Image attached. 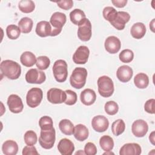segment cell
Returning <instances> with one entry per match:
<instances>
[{"mask_svg":"<svg viewBox=\"0 0 155 155\" xmlns=\"http://www.w3.org/2000/svg\"><path fill=\"white\" fill-rule=\"evenodd\" d=\"M0 70L2 74L8 79L15 80L19 78L21 74L20 65L12 60H4L0 64Z\"/></svg>","mask_w":155,"mask_h":155,"instance_id":"obj_1","label":"cell"},{"mask_svg":"<svg viewBox=\"0 0 155 155\" xmlns=\"http://www.w3.org/2000/svg\"><path fill=\"white\" fill-rule=\"evenodd\" d=\"M87 70L83 67H76L70 77V85L76 89L82 88L85 84Z\"/></svg>","mask_w":155,"mask_h":155,"instance_id":"obj_2","label":"cell"},{"mask_svg":"<svg viewBox=\"0 0 155 155\" xmlns=\"http://www.w3.org/2000/svg\"><path fill=\"white\" fill-rule=\"evenodd\" d=\"M98 92L104 97H109L114 93V87L112 79L107 76H102L97 79Z\"/></svg>","mask_w":155,"mask_h":155,"instance_id":"obj_3","label":"cell"},{"mask_svg":"<svg viewBox=\"0 0 155 155\" xmlns=\"http://www.w3.org/2000/svg\"><path fill=\"white\" fill-rule=\"evenodd\" d=\"M66 21L67 17L64 13L59 12L53 13L50 19V23L52 27V31L50 36H56L60 34Z\"/></svg>","mask_w":155,"mask_h":155,"instance_id":"obj_4","label":"cell"},{"mask_svg":"<svg viewBox=\"0 0 155 155\" xmlns=\"http://www.w3.org/2000/svg\"><path fill=\"white\" fill-rule=\"evenodd\" d=\"M53 73L54 79L58 82H64L67 80L68 69L67 62L62 59L56 61L53 66Z\"/></svg>","mask_w":155,"mask_h":155,"instance_id":"obj_5","label":"cell"},{"mask_svg":"<svg viewBox=\"0 0 155 155\" xmlns=\"http://www.w3.org/2000/svg\"><path fill=\"white\" fill-rule=\"evenodd\" d=\"M56 140V131L54 128L51 130H42L40 133L39 143L41 147L44 149H51Z\"/></svg>","mask_w":155,"mask_h":155,"instance_id":"obj_6","label":"cell"},{"mask_svg":"<svg viewBox=\"0 0 155 155\" xmlns=\"http://www.w3.org/2000/svg\"><path fill=\"white\" fill-rule=\"evenodd\" d=\"M43 98L42 90L39 88L34 87L28 90L26 95V102L30 108H36L41 102Z\"/></svg>","mask_w":155,"mask_h":155,"instance_id":"obj_7","label":"cell"},{"mask_svg":"<svg viewBox=\"0 0 155 155\" xmlns=\"http://www.w3.org/2000/svg\"><path fill=\"white\" fill-rule=\"evenodd\" d=\"M91 22L88 19L85 18L78 25V36L81 41L87 42L91 39Z\"/></svg>","mask_w":155,"mask_h":155,"instance_id":"obj_8","label":"cell"},{"mask_svg":"<svg viewBox=\"0 0 155 155\" xmlns=\"http://www.w3.org/2000/svg\"><path fill=\"white\" fill-rule=\"evenodd\" d=\"M47 98L48 102L53 104H59L64 102L67 98L65 91L57 88H51L48 90Z\"/></svg>","mask_w":155,"mask_h":155,"instance_id":"obj_9","label":"cell"},{"mask_svg":"<svg viewBox=\"0 0 155 155\" xmlns=\"http://www.w3.org/2000/svg\"><path fill=\"white\" fill-rule=\"evenodd\" d=\"M25 78L27 82L29 84H41L45 82L46 76L42 71L36 68H31L27 71Z\"/></svg>","mask_w":155,"mask_h":155,"instance_id":"obj_10","label":"cell"},{"mask_svg":"<svg viewBox=\"0 0 155 155\" xmlns=\"http://www.w3.org/2000/svg\"><path fill=\"white\" fill-rule=\"evenodd\" d=\"M10 111L13 113H19L24 108V104L21 98L17 94H10L7 102Z\"/></svg>","mask_w":155,"mask_h":155,"instance_id":"obj_11","label":"cell"},{"mask_svg":"<svg viewBox=\"0 0 155 155\" xmlns=\"http://www.w3.org/2000/svg\"><path fill=\"white\" fill-rule=\"evenodd\" d=\"M90 50L87 46H79L73 55V61L76 64H85L88 59Z\"/></svg>","mask_w":155,"mask_h":155,"instance_id":"obj_12","label":"cell"},{"mask_svg":"<svg viewBox=\"0 0 155 155\" xmlns=\"http://www.w3.org/2000/svg\"><path fill=\"white\" fill-rule=\"evenodd\" d=\"M148 131V125L143 119H137L133 122L131 125L132 133L137 137H143Z\"/></svg>","mask_w":155,"mask_h":155,"instance_id":"obj_13","label":"cell"},{"mask_svg":"<svg viewBox=\"0 0 155 155\" xmlns=\"http://www.w3.org/2000/svg\"><path fill=\"white\" fill-rule=\"evenodd\" d=\"M91 126L94 131L98 133L105 131L109 126L108 119L102 115L94 116L91 120Z\"/></svg>","mask_w":155,"mask_h":155,"instance_id":"obj_14","label":"cell"},{"mask_svg":"<svg viewBox=\"0 0 155 155\" xmlns=\"http://www.w3.org/2000/svg\"><path fill=\"white\" fill-rule=\"evenodd\" d=\"M130 15L128 12L119 11L117 12L114 20L110 24L117 30H122L124 29L125 24L130 21Z\"/></svg>","mask_w":155,"mask_h":155,"instance_id":"obj_15","label":"cell"},{"mask_svg":"<svg viewBox=\"0 0 155 155\" xmlns=\"http://www.w3.org/2000/svg\"><path fill=\"white\" fill-rule=\"evenodd\" d=\"M104 46L107 52L110 54H115L120 50L121 42L119 39L116 36H110L105 39Z\"/></svg>","mask_w":155,"mask_h":155,"instance_id":"obj_16","label":"cell"},{"mask_svg":"<svg viewBox=\"0 0 155 155\" xmlns=\"http://www.w3.org/2000/svg\"><path fill=\"white\" fill-rule=\"evenodd\" d=\"M133 69L128 65H124L120 66L116 71L117 79L122 82L126 83L130 81L133 76Z\"/></svg>","mask_w":155,"mask_h":155,"instance_id":"obj_17","label":"cell"},{"mask_svg":"<svg viewBox=\"0 0 155 155\" xmlns=\"http://www.w3.org/2000/svg\"><path fill=\"white\" fill-rule=\"evenodd\" d=\"M142 150L139 144L137 143H127L124 144L120 149V155H139Z\"/></svg>","mask_w":155,"mask_h":155,"instance_id":"obj_18","label":"cell"},{"mask_svg":"<svg viewBox=\"0 0 155 155\" xmlns=\"http://www.w3.org/2000/svg\"><path fill=\"white\" fill-rule=\"evenodd\" d=\"M58 150L62 155H71L74 150L73 143L67 138L62 139L58 144Z\"/></svg>","mask_w":155,"mask_h":155,"instance_id":"obj_19","label":"cell"},{"mask_svg":"<svg viewBox=\"0 0 155 155\" xmlns=\"http://www.w3.org/2000/svg\"><path fill=\"white\" fill-rule=\"evenodd\" d=\"M35 31L37 35L42 38L47 37L48 36H50L52 31V27L50 22L46 21H41L37 24Z\"/></svg>","mask_w":155,"mask_h":155,"instance_id":"obj_20","label":"cell"},{"mask_svg":"<svg viewBox=\"0 0 155 155\" xmlns=\"http://www.w3.org/2000/svg\"><path fill=\"white\" fill-rule=\"evenodd\" d=\"M80 99L81 102L87 106H90L94 103L96 99V94L95 91L90 88L84 90L80 94Z\"/></svg>","mask_w":155,"mask_h":155,"instance_id":"obj_21","label":"cell"},{"mask_svg":"<svg viewBox=\"0 0 155 155\" xmlns=\"http://www.w3.org/2000/svg\"><path fill=\"white\" fill-rule=\"evenodd\" d=\"M146 33V27L142 22L134 23L131 27L130 33L131 36L136 39H140L142 38Z\"/></svg>","mask_w":155,"mask_h":155,"instance_id":"obj_22","label":"cell"},{"mask_svg":"<svg viewBox=\"0 0 155 155\" xmlns=\"http://www.w3.org/2000/svg\"><path fill=\"white\" fill-rule=\"evenodd\" d=\"M73 134L76 140L82 142L88 138L89 131L85 125L83 124H78L74 127Z\"/></svg>","mask_w":155,"mask_h":155,"instance_id":"obj_23","label":"cell"},{"mask_svg":"<svg viewBox=\"0 0 155 155\" xmlns=\"http://www.w3.org/2000/svg\"><path fill=\"white\" fill-rule=\"evenodd\" d=\"M2 151L5 155H15L18 151V143L15 140H7L2 144Z\"/></svg>","mask_w":155,"mask_h":155,"instance_id":"obj_24","label":"cell"},{"mask_svg":"<svg viewBox=\"0 0 155 155\" xmlns=\"http://www.w3.org/2000/svg\"><path fill=\"white\" fill-rule=\"evenodd\" d=\"M21 63L25 67H31L36 62V58L35 55L31 51H24L20 57Z\"/></svg>","mask_w":155,"mask_h":155,"instance_id":"obj_25","label":"cell"},{"mask_svg":"<svg viewBox=\"0 0 155 155\" xmlns=\"http://www.w3.org/2000/svg\"><path fill=\"white\" fill-rule=\"evenodd\" d=\"M134 84L138 88H146L149 84V78L145 73H139L134 76Z\"/></svg>","mask_w":155,"mask_h":155,"instance_id":"obj_26","label":"cell"},{"mask_svg":"<svg viewBox=\"0 0 155 155\" xmlns=\"http://www.w3.org/2000/svg\"><path fill=\"white\" fill-rule=\"evenodd\" d=\"M59 128L61 131L65 135L70 136L74 133V127L73 124L67 119H62L59 122Z\"/></svg>","mask_w":155,"mask_h":155,"instance_id":"obj_27","label":"cell"},{"mask_svg":"<svg viewBox=\"0 0 155 155\" xmlns=\"http://www.w3.org/2000/svg\"><path fill=\"white\" fill-rule=\"evenodd\" d=\"M33 25V21L28 17H24L18 22V27L21 30V31L25 34L28 33L31 31Z\"/></svg>","mask_w":155,"mask_h":155,"instance_id":"obj_28","label":"cell"},{"mask_svg":"<svg viewBox=\"0 0 155 155\" xmlns=\"http://www.w3.org/2000/svg\"><path fill=\"white\" fill-rule=\"evenodd\" d=\"M86 18L85 13L79 8H75L70 13V19L71 22L76 25Z\"/></svg>","mask_w":155,"mask_h":155,"instance_id":"obj_29","label":"cell"},{"mask_svg":"<svg viewBox=\"0 0 155 155\" xmlns=\"http://www.w3.org/2000/svg\"><path fill=\"white\" fill-rule=\"evenodd\" d=\"M114 144L113 139L110 136H102L99 139L100 147L105 151H111L114 147Z\"/></svg>","mask_w":155,"mask_h":155,"instance_id":"obj_30","label":"cell"},{"mask_svg":"<svg viewBox=\"0 0 155 155\" xmlns=\"http://www.w3.org/2000/svg\"><path fill=\"white\" fill-rule=\"evenodd\" d=\"M18 8L22 13H30L34 11L35 4L31 0H21L18 4Z\"/></svg>","mask_w":155,"mask_h":155,"instance_id":"obj_31","label":"cell"},{"mask_svg":"<svg viewBox=\"0 0 155 155\" xmlns=\"http://www.w3.org/2000/svg\"><path fill=\"white\" fill-rule=\"evenodd\" d=\"M125 130V124L124 121L121 119H119L114 121L111 125V131L113 134L116 136H118L122 134Z\"/></svg>","mask_w":155,"mask_h":155,"instance_id":"obj_32","label":"cell"},{"mask_svg":"<svg viewBox=\"0 0 155 155\" xmlns=\"http://www.w3.org/2000/svg\"><path fill=\"white\" fill-rule=\"evenodd\" d=\"M6 34L10 39L15 40L18 39L21 35V30L18 26L10 24L6 28Z\"/></svg>","mask_w":155,"mask_h":155,"instance_id":"obj_33","label":"cell"},{"mask_svg":"<svg viewBox=\"0 0 155 155\" xmlns=\"http://www.w3.org/2000/svg\"><path fill=\"white\" fill-rule=\"evenodd\" d=\"M117 12L116 10L113 7L110 6L105 7L102 11V15L104 19L110 22V23L114 20L117 16Z\"/></svg>","mask_w":155,"mask_h":155,"instance_id":"obj_34","label":"cell"},{"mask_svg":"<svg viewBox=\"0 0 155 155\" xmlns=\"http://www.w3.org/2000/svg\"><path fill=\"white\" fill-rule=\"evenodd\" d=\"M24 139L27 145L33 146L35 145L37 142V140H38L37 134L33 130L27 131L24 134Z\"/></svg>","mask_w":155,"mask_h":155,"instance_id":"obj_35","label":"cell"},{"mask_svg":"<svg viewBox=\"0 0 155 155\" xmlns=\"http://www.w3.org/2000/svg\"><path fill=\"white\" fill-rule=\"evenodd\" d=\"M39 126L40 127L41 130H51L54 128L53 120L48 116H44L40 118L39 120Z\"/></svg>","mask_w":155,"mask_h":155,"instance_id":"obj_36","label":"cell"},{"mask_svg":"<svg viewBox=\"0 0 155 155\" xmlns=\"http://www.w3.org/2000/svg\"><path fill=\"white\" fill-rule=\"evenodd\" d=\"M50 65V60L46 56H40L36 58V65L40 70L47 69Z\"/></svg>","mask_w":155,"mask_h":155,"instance_id":"obj_37","label":"cell"},{"mask_svg":"<svg viewBox=\"0 0 155 155\" xmlns=\"http://www.w3.org/2000/svg\"><path fill=\"white\" fill-rule=\"evenodd\" d=\"M119 60L124 63L131 62L134 58V53L130 49H125L121 51L119 54Z\"/></svg>","mask_w":155,"mask_h":155,"instance_id":"obj_38","label":"cell"},{"mask_svg":"<svg viewBox=\"0 0 155 155\" xmlns=\"http://www.w3.org/2000/svg\"><path fill=\"white\" fill-rule=\"evenodd\" d=\"M104 109L107 114L110 116H113L116 114L118 112L119 106L116 102L110 101L105 103L104 106Z\"/></svg>","mask_w":155,"mask_h":155,"instance_id":"obj_39","label":"cell"},{"mask_svg":"<svg viewBox=\"0 0 155 155\" xmlns=\"http://www.w3.org/2000/svg\"><path fill=\"white\" fill-rule=\"evenodd\" d=\"M65 91L67 94V98L64 103L68 105H74L76 103L78 99L77 94L71 90H67Z\"/></svg>","mask_w":155,"mask_h":155,"instance_id":"obj_40","label":"cell"},{"mask_svg":"<svg viewBox=\"0 0 155 155\" xmlns=\"http://www.w3.org/2000/svg\"><path fill=\"white\" fill-rule=\"evenodd\" d=\"M84 153L87 155H95L97 153V148L94 143L87 142L84 147Z\"/></svg>","mask_w":155,"mask_h":155,"instance_id":"obj_41","label":"cell"},{"mask_svg":"<svg viewBox=\"0 0 155 155\" xmlns=\"http://www.w3.org/2000/svg\"><path fill=\"white\" fill-rule=\"evenodd\" d=\"M154 104H155V99H150L147 101L144 105V110L145 111L150 114H154L155 110H154Z\"/></svg>","mask_w":155,"mask_h":155,"instance_id":"obj_42","label":"cell"},{"mask_svg":"<svg viewBox=\"0 0 155 155\" xmlns=\"http://www.w3.org/2000/svg\"><path fill=\"white\" fill-rule=\"evenodd\" d=\"M56 4L59 7L65 10H70L73 6V1L72 0L60 1L56 2Z\"/></svg>","mask_w":155,"mask_h":155,"instance_id":"obj_43","label":"cell"},{"mask_svg":"<svg viewBox=\"0 0 155 155\" xmlns=\"http://www.w3.org/2000/svg\"><path fill=\"white\" fill-rule=\"evenodd\" d=\"M22 155H38L39 153L36 150V148L34 145L29 146L27 145L24 147L22 151Z\"/></svg>","mask_w":155,"mask_h":155,"instance_id":"obj_44","label":"cell"},{"mask_svg":"<svg viewBox=\"0 0 155 155\" xmlns=\"http://www.w3.org/2000/svg\"><path fill=\"white\" fill-rule=\"evenodd\" d=\"M111 2L117 8H123L126 5L127 0H112Z\"/></svg>","mask_w":155,"mask_h":155,"instance_id":"obj_45","label":"cell"},{"mask_svg":"<svg viewBox=\"0 0 155 155\" xmlns=\"http://www.w3.org/2000/svg\"><path fill=\"white\" fill-rule=\"evenodd\" d=\"M154 133H155V131H153L150 133V134L149 136V140L153 145H155V143H154V141H155L154 140Z\"/></svg>","mask_w":155,"mask_h":155,"instance_id":"obj_46","label":"cell"},{"mask_svg":"<svg viewBox=\"0 0 155 155\" xmlns=\"http://www.w3.org/2000/svg\"><path fill=\"white\" fill-rule=\"evenodd\" d=\"M150 28L153 32H154V19H153V20L150 22Z\"/></svg>","mask_w":155,"mask_h":155,"instance_id":"obj_47","label":"cell"},{"mask_svg":"<svg viewBox=\"0 0 155 155\" xmlns=\"http://www.w3.org/2000/svg\"><path fill=\"white\" fill-rule=\"evenodd\" d=\"M79 153L81 154H85V153H84L82 150H79V151H78V152L77 151L75 154H79Z\"/></svg>","mask_w":155,"mask_h":155,"instance_id":"obj_48","label":"cell"},{"mask_svg":"<svg viewBox=\"0 0 155 155\" xmlns=\"http://www.w3.org/2000/svg\"><path fill=\"white\" fill-rule=\"evenodd\" d=\"M114 154V153H112V152H111V151H106L105 153H104V154Z\"/></svg>","mask_w":155,"mask_h":155,"instance_id":"obj_49","label":"cell"}]
</instances>
